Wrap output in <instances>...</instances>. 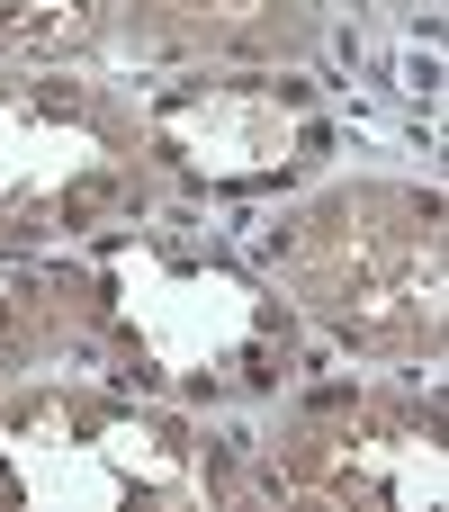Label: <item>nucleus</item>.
Segmentation results:
<instances>
[{"instance_id":"nucleus-9","label":"nucleus","mask_w":449,"mask_h":512,"mask_svg":"<svg viewBox=\"0 0 449 512\" xmlns=\"http://www.w3.org/2000/svg\"><path fill=\"white\" fill-rule=\"evenodd\" d=\"M117 54V0H0V63L99 72Z\"/></svg>"},{"instance_id":"nucleus-5","label":"nucleus","mask_w":449,"mask_h":512,"mask_svg":"<svg viewBox=\"0 0 449 512\" xmlns=\"http://www.w3.org/2000/svg\"><path fill=\"white\" fill-rule=\"evenodd\" d=\"M252 504L333 512H432L449 495V405L432 369L396 378H315L243 432Z\"/></svg>"},{"instance_id":"nucleus-8","label":"nucleus","mask_w":449,"mask_h":512,"mask_svg":"<svg viewBox=\"0 0 449 512\" xmlns=\"http://www.w3.org/2000/svg\"><path fill=\"white\" fill-rule=\"evenodd\" d=\"M36 369H108L126 378V333L108 279L63 252H0V387Z\"/></svg>"},{"instance_id":"nucleus-4","label":"nucleus","mask_w":449,"mask_h":512,"mask_svg":"<svg viewBox=\"0 0 449 512\" xmlns=\"http://www.w3.org/2000/svg\"><path fill=\"white\" fill-rule=\"evenodd\" d=\"M162 180L144 162L135 99L99 72L0 63V252H63L144 225Z\"/></svg>"},{"instance_id":"nucleus-7","label":"nucleus","mask_w":449,"mask_h":512,"mask_svg":"<svg viewBox=\"0 0 449 512\" xmlns=\"http://www.w3.org/2000/svg\"><path fill=\"white\" fill-rule=\"evenodd\" d=\"M324 36V0H117V54L153 72H306Z\"/></svg>"},{"instance_id":"nucleus-6","label":"nucleus","mask_w":449,"mask_h":512,"mask_svg":"<svg viewBox=\"0 0 449 512\" xmlns=\"http://www.w3.org/2000/svg\"><path fill=\"white\" fill-rule=\"evenodd\" d=\"M135 126L153 180L189 198H270L333 162V117L297 72H171L135 99Z\"/></svg>"},{"instance_id":"nucleus-3","label":"nucleus","mask_w":449,"mask_h":512,"mask_svg":"<svg viewBox=\"0 0 449 512\" xmlns=\"http://www.w3.org/2000/svg\"><path fill=\"white\" fill-rule=\"evenodd\" d=\"M117 333H126V387L153 396H261L297 378V315L270 279H243L234 261H198L189 243H153L144 225L99 234V261Z\"/></svg>"},{"instance_id":"nucleus-1","label":"nucleus","mask_w":449,"mask_h":512,"mask_svg":"<svg viewBox=\"0 0 449 512\" xmlns=\"http://www.w3.org/2000/svg\"><path fill=\"white\" fill-rule=\"evenodd\" d=\"M261 279L351 360L441 369L449 351V225L432 180L333 171L288 189L261 225Z\"/></svg>"},{"instance_id":"nucleus-2","label":"nucleus","mask_w":449,"mask_h":512,"mask_svg":"<svg viewBox=\"0 0 449 512\" xmlns=\"http://www.w3.org/2000/svg\"><path fill=\"white\" fill-rule=\"evenodd\" d=\"M0 504L18 512H207L252 504L243 432L207 405L108 369H36L0 387Z\"/></svg>"}]
</instances>
